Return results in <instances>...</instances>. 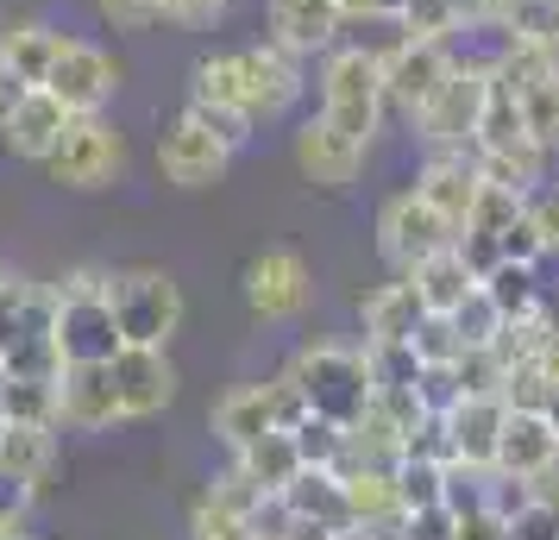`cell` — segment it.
Listing matches in <instances>:
<instances>
[{
	"label": "cell",
	"mask_w": 559,
	"mask_h": 540,
	"mask_svg": "<svg viewBox=\"0 0 559 540\" xmlns=\"http://www.w3.org/2000/svg\"><path fill=\"white\" fill-rule=\"evenodd\" d=\"M484 88H490V70L484 63H453V76L428 95V107L408 120V132L428 152H472V132H478V113H484Z\"/></svg>",
	"instance_id": "obj_8"
},
{
	"label": "cell",
	"mask_w": 559,
	"mask_h": 540,
	"mask_svg": "<svg viewBox=\"0 0 559 540\" xmlns=\"http://www.w3.org/2000/svg\"><path fill=\"white\" fill-rule=\"evenodd\" d=\"M264 38L289 57H321L340 45V0H271L264 7Z\"/></svg>",
	"instance_id": "obj_18"
},
{
	"label": "cell",
	"mask_w": 559,
	"mask_h": 540,
	"mask_svg": "<svg viewBox=\"0 0 559 540\" xmlns=\"http://www.w3.org/2000/svg\"><path fill=\"white\" fill-rule=\"evenodd\" d=\"M7 421H51L57 428V377H7Z\"/></svg>",
	"instance_id": "obj_33"
},
{
	"label": "cell",
	"mask_w": 559,
	"mask_h": 540,
	"mask_svg": "<svg viewBox=\"0 0 559 540\" xmlns=\"http://www.w3.org/2000/svg\"><path fill=\"white\" fill-rule=\"evenodd\" d=\"M403 26H408V38H453L459 13H453V0H403Z\"/></svg>",
	"instance_id": "obj_36"
},
{
	"label": "cell",
	"mask_w": 559,
	"mask_h": 540,
	"mask_svg": "<svg viewBox=\"0 0 559 540\" xmlns=\"http://www.w3.org/2000/svg\"><path fill=\"white\" fill-rule=\"evenodd\" d=\"M120 82H127V70L114 63L107 45L82 38V32H63V38H57V51H51V70H45L38 88L57 95L70 113H107L114 95H120Z\"/></svg>",
	"instance_id": "obj_6"
},
{
	"label": "cell",
	"mask_w": 559,
	"mask_h": 540,
	"mask_svg": "<svg viewBox=\"0 0 559 540\" xmlns=\"http://www.w3.org/2000/svg\"><path fill=\"white\" fill-rule=\"evenodd\" d=\"M346 13H403V0H340V20Z\"/></svg>",
	"instance_id": "obj_43"
},
{
	"label": "cell",
	"mask_w": 559,
	"mask_h": 540,
	"mask_svg": "<svg viewBox=\"0 0 559 540\" xmlns=\"http://www.w3.org/2000/svg\"><path fill=\"white\" fill-rule=\"evenodd\" d=\"M283 434L296 440L302 465H340V453H346V428L328 421V415H302V421H296V428H283Z\"/></svg>",
	"instance_id": "obj_32"
},
{
	"label": "cell",
	"mask_w": 559,
	"mask_h": 540,
	"mask_svg": "<svg viewBox=\"0 0 559 540\" xmlns=\"http://www.w3.org/2000/svg\"><path fill=\"white\" fill-rule=\"evenodd\" d=\"M554 453H559V421L547 409H509L503 415V434H497V471H509V478H534Z\"/></svg>",
	"instance_id": "obj_21"
},
{
	"label": "cell",
	"mask_w": 559,
	"mask_h": 540,
	"mask_svg": "<svg viewBox=\"0 0 559 540\" xmlns=\"http://www.w3.org/2000/svg\"><path fill=\"white\" fill-rule=\"evenodd\" d=\"M453 540H509V521L497 509H465V515H453Z\"/></svg>",
	"instance_id": "obj_41"
},
{
	"label": "cell",
	"mask_w": 559,
	"mask_h": 540,
	"mask_svg": "<svg viewBox=\"0 0 559 540\" xmlns=\"http://www.w3.org/2000/svg\"><path fill=\"white\" fill-rule=\"evenodd\" d=\"M233 465H239V478L258 484L264 496H283V484L302 471V453H296V440L283 434V428H271V434H258L252 446H239Z\"/></svg>",
	"instance_id": "obj_27"
},
{
	"label": "cell",
	"mask_w": 559,
	"mask_h": 540,
	"mask_svg": "<svg viewBox=\"0 0 559 540\" xmlns=\"http://www.w3.org/2000/svg\"><path fill=\"white\" fill-rule=\"evenodd\" d=\"M227 7H233V0H164V20L182 26V32H202V26H214Z\"/></svg>",
	"instance_id": "obj_40"
},
{
	"label": "cell",
	"mask_w": 559,
	"mask_h": 540,
	"mask_svg": "<svg viewBox=\"0 0 559 540\" xmlns=\"http://www.w3.org/2000/svg\"><path fill=\"white\" fill-rule=\"evenodd\" d=\"M396 535H403V540H453V509H447V503L403 509V515H396Z\"/></svg>",
	"instance_id": "obj_39"
},
{
	"label": "cell",
	"mask_w": 559,
	"mask_h": 540,
	"mask_svg": "<svg viewBox=\"0 0 559 540\" xmlns=\"http://www.w3.org/2000/svg\"><path fill=\"white\" fill-rule=\"evenodd\" d=\"M107 309H114L120 346H164L170 352L189 302L164 264H120V271H107Z\"/></svg>",
	"instance_id": "obj_2"
},
{
	"label": "cell",
	"mask_w": 559,
	"mask_h": 540,
	"mask_svg": "<svg viewBox=\"0 0 559 540\" xmlns=\"http://www.w3.org/2000/svg\"><path fill=\"white\" fill-rule=\"evenodd\" d=\"M0 421H7V371H0Z\"/></svg>",
	"instance_id": "obj_45"
},
{
	"label": "cell",
	"mask_w": 559,
	"mask_h": 540,
	"mask_svg": "<svg viewBox=\"0 0 559 540\" xmlns=\"http://www.w3.org/2000/svg\"><path fill=\"white\" fill-rule=\"evenodd\" d=\"M421 302H415V289L408 277H390V284L365 289L358 296V327H365V346H383V339H408L421 327Z\"/></svg>",
	"instance_id": "obj_25"
},
{
	"label": "cell",
	"mask_w": 559,
	"mask_h": 540,
	"mask_svg": "<svg viewBox=\"0 0 559 540\" xmlns=\"http://www.w3.org/2000/svg\"><path fill=\"white\" fill-rule=\"evenodd\" d=\"M107 364H114V389H120V415L127 421H152V415H164L177 403L182 377L164 346H120Z\"/></svg>",
	"instance_id": "obj_15"
},
{
	"label": "cell",
	"mask_w": 559,
	"mask_h": 540,
	"mask_svg": "<svg viewBox=\"0 0 559 540\" xmlns=\"http://www.w3.org/2000/svg\"><path fill=\"white\" fill-rule=\"evenodd\" d=\"M283 509L296 515V521L333 528V535H346V528H353V509H346V484H340V471H333V465H302V471L283 484Z\"/></svg>",
	"instance_id": "obj_23"
},
{
	"label": "cell",
	"mask_w": 559,
	"mask_h": 540,
	"mask_svg": "<svg viewBox=\"0 0 559 540\" xmlns=\"http://www.w3.org/2000/svg\"><path fill=\"white\" fill-rule=\"evenodd\" d=\"M308 302H314V271H308L302 252H289V245H264V252L246 264V309L252 321L264 327H289V321H302Z\"/></svg>",
	"instance_id": "obj_9"
},
{
	"label": "cell",
	"mask_w": 559,
	"mask_h": 540,
	"mask_svg": "<svg viewBox=\"0 0 559 540\" xmlns=\"http://www.w3.org/2000/svg\"><path fill=\"white\" fill-rule=\"evenodd\" d=\"M63 428L51 421H0V471H13L20 484L45 490L51 484L57 459H63Z\"/></svg>",
	"instance_id": "obj_22"
},
{
	"label": "cell",
	"mask_w": 559,
	"mask_h": 540,
	"mask_svg": "<svg viewBox=\"0 0 559 540\" xmlns=\"http://www.w3.org/2000/svg\"><path fill=\"white\" fill-rule=\"evenodd\" d=\"M120 415V389H114V364H63L57 371V428L70 434H114Z\"/></svg>",
	"instance_id": "obj_14"
},
{
	"label": "cell",
	"mask_w": 559,
	"mask_h": 540,
	"mask_svg": "<svg viewBox=\"0 0 559 540\" xmlns=\"http://www.w3.org/2000/svg\"><path fill=\"white\" fill-rule=\"evenodd\" d=\"M447 321H453L459 346H490V339H497V327H503V314H497V302H490L484 289H472V296H465Z\"/></svg>",
	"instance_id": "obj_34"
},
{
	"label": "cell",
	"mask_w": 559,
	"mask_h": 540,
	"mask_svg": "<svg viewBox=\"0 0 559 540\" xmlns=\"http://www.w3.org/2000/svg\"><path fill=\"white\" fill-rule=\"evenodd\" d=\"M233 70H239V95H246V113H252V127H277L289 120L308 95V76H302V57H289L283 45H239L233 51Z\"/></svg>",
	"instance_id": "obj_7"
},
{
	"label": "cell",
	"mask_w": 559,
	"mask_h": 540,
	"mask_svg": "<svg viewBox=\"0 0 559 540\" xmlns=\"http://www.w3.org/2000/svg\"><path fill=\"white\" fill-rule=\"evenodd\" d=\"M478 289L497 302L503 321H522V314H534V309H547V302H554L547 284H540V264H515V257H503L497 271H484Z\"/></svg>",
	"instance_id": "obj_28"
},
{
	"label": "cell",
	"mask_w": 559,
	"mask_h": 540,
	"mask_svg": "<svg viewBox=\"0 0 559 540\" xmlns=\"http://www.w3.org/2000/svg\"><path fill=\"white\" fill-rule=\"evenodd\" d=\"M32 503H38V490H32V484H20L13 471H0V535H7V540H26Z\"/></svg>",
	"instance_id": "obj_37"
},
{
	"label": "cell",
	"mask_w": 559,
	"mask_h": 540,
	"mask_svg": "<svg viewBox=\"0 0 559 540\" xmlns=\"http://www.w3.org/2000/svg\"><path fill=\"white\" fill-rule=\"evenodd\" d=\"M509 88H515V82H509ZM515 101H522V113H528L534 145H540L547 157H559V70L554 76H540V82H522Z\"/></svg>",
	"instance_id": "obj_29"
},
{
	"label": "cell",
	"mask_w": 559,
	"mask_h": 540,
	"mask_svg": "<svg viewBox=\"0 0 559 540\" xmlns=\"http://www.w3.org/2000/svg\"><path fill=\"white\" fill-rule=\"evenodd\" d=\"M453 63H459V57H453L447 38H403L396 51L383 57V107L408 127V120L428 107L433 88L453 76Z\"/></svg>",
	"instance_id": "obj_12"
},
{
	"label": "cell",
	"mask_w": 559,
	"mask_h": 540,
	"mask_svg": "<svg viewBox=\"0 0 559 540\" xmlns=\"http://www.w3.org/2000/svg\"><path fill=\"white\" fill-rule=\"evenodd\" d=\"M233 157H239V152H233L227 139H214L195 113H177L170 127L157 132V177L170 182V189H182V195L227 182Z\"/></svg>",
	"instance_id": "obj_10"
},
{
	"label": "cell",
	"mask_w": 559,
	"mask_h": 540,
	"mask_svg": "<svg viewBox=\"0 0 559 540\" xmlns=\"http://www.w3.org/2000/svg\"><path fill=\"white\" fill-rule=\"evenodd\" d=\"M408 346H415V359H421V364H453L459 352H465L447 314H421V327L408 334Z\"/></svg>",
	"instance_id": "obj_35"
},
{
	"label": "cell",
	"mask_w": 559,
	"mask_h": 540,
	"mask_svg": "<svg viewBox=\"0 0 559 540\" xmlns=\"http://www.w3.org/2000/svg\"><path fill=\"white\" fill-rule=\"evenodd\" d=\"M321 120L358 145H378L390 107H383V63L371 51H358V45L321 51Z\"/></svg>",
	"instance_id": "obj_3"
},
{
	"label": "cell",
	"mask_w": 559,
	"mask_h": 540,
	"mask_svg": "<svg viewBox=\"0 0 559 540\" xmlns=\"http://www.w3.org/2000/svg\"><path fill=\"white\" fill-rule=\"evenodd\" d=\"M440 484H447V459H421V453H403L396 459V503L403 509L440 503Z\"/></svg>",
	"instance_id": "obj_30"
},
{
	"label": "cell",
	"mask_w": 559,
	"mask_h": 540,
	"mask_svg": "<svg viewBox=\"0 0 559 540\" xmlns=\"http://www.w3.org/2000/svg\"><path fill=\"white\" fill-rule=\"evenodd\" d=\"M207 428H214V440H221L227 453L252 446L258 434H271V428H277V377H271V384H233L227 396L214 403Z\"/></svg>",
	"instance_id": "obj_20"
},
{
	"label": "cell",
	"mask_w": 559,
	"mask_h": 540,
	"mask_svg": "<svg viewBox=\"0 0 559 540\" xmlns=\"http://www.w3.org/2000/svg\"><path fill=\"white\" fill-rule=\"evenodd\" d=\"M509 7H515V0H490V20H503Z\"/></svg>",
	"instance_id": "obj_44"
},
{
	"label": "cell",
	"mask_w": 559,
	"mask_h": 540,
	"mask_svg": "<svg viewBox=\"0 0 559 540\" xmlns=\"http://www.w3.org/2000/svg\"><path fill=\"white\" fill-rule=\"evenodd\" d=\"M70 120H76V113L57 101V95H45V88H26V101L13 107V113H7V127H0V145L20 157V164H38V170H45V157L63 145Z\"/></svg>",
	"instance_id": "obj_19"
},
{
	"label": "cell",
	"mask_w": 559,
	"mask_h": 540,
	"mask_svg": "<svg viewBox=\"0 0 559 540\" xmlns=\"http://www.w3.org/2000/svg\"><path fill=\"white\" fill-rule=\"evenodd\" d=\"M127 132L114 127L107 113H76L70 132H63V145L45 157V177L57 189H76V195H102L114 182H127Z\"/></svg>",
	"instance_id": "obj_5"
},
{
	"label": "cell",
	"mask_w": 559,
	"mask_h": 540,
	"mask_svg": "<svg viewBox=\"0 0 559 540\" xmlns=\"http://www.w3.org/2000/svg\"><path fill=\"white\" fill-rule=\"evenodd\" d=\"M26 88H32V82H20V76H13V63L0 57V127H7V113H13V107L26 101Z\"/></svg>",
	"instance_id": "obj_42"
},
{
	"label": "cell",
	"mask_w": 559,
	"mask_h": 540,
	"mask_svg": "<svg viewBox=\"0 0 559 540\" xmlns=\"http://www.w3.org/2000/svg\"><path fill=\"white\" fill-rule=\"evenodd\" d=\"M440 245H453V227L415 189H396V195L378 202V257L396 277H403L408 264H421L428 252H440Z\"/></svg>",
	"instance_id": "obj_11"
},
{
	"label": "cell",
	"mask_w": 559,
	"mask_h": 540,
	"mask_svg": "<svg viewBox=\"0 0 559 540\" xmlns=\"http://www.w3.org/2000/svg\"><path fill=\"white\" fill-rule=\"evenodd\" d=\"M503 396H459L453 409L440 415L447 421V459L465 465V471H497V434H503Z\"/></svg>",
	"instance_id": "obj_17"
},
{
	"label": "cell",
	"mask_w": 559,
	"mask_h": 540,
	"mask_svg": "<svg viewBox=\"0 0 559 540\" xmlns=\"http://www.w3.org/2000/svg\"><path fill=\"white\" fill-rule=\"evenodd\" d=\"M189 540H258L252 535V515L227 509V503H214V496H195L189 503Z\"/></svg>",
	"instance_id": "obj_31"
},
{
	"label": "cell",
	"mask_w": 559,
	"mask_h": 540,
	"mask_svg": "<svg viewBox=\"0 0 559 540\" xmlns=\"http://www.w3.org/2000/svg\"><path fill=\"white\" fill-rule=\"evenodd\" d=\"M408 289H415V302L428 314H453L472 289H478V277H472V264L459 257V245H440V252H428L421 264H408L403 271Z\"/></svg>",
	"instance_id": "obj_24"
},
{
	"label": "cell",
	"mask_w": 559,
	"mask_h": 540,
	"mask_svg": "<svg viewBox=\"0 0 559 540\" xmlns=\"http://www.w3.org/2000/svg\"><path fill=\"white\" fill-rule=\"evenodd\" d=\"M57 38H63V32H57L51 20H38V13H7V20H0V57L13 63V76L32 82V88L51 70Z\"/></svg>",
	"instance_id": "obj_26"
},
{
	"label": "cell",
	"mask_w": 559,
	"mask_h": 540,
	"mask_svg": "<svg viewBox=\"0 0 559 540\" xmlns=\"http://www.w3.org/2000/svg\"><path fill=\"white\" fill-rule=\"evenodd\" d=\"M51 289V339L63 364H107L120 352V327L107 309V264H76Z\"/></svg>",
	"instance_id": "obj_1"
},
{
	"label": "cell",
	"mask_w": 559,
	"mask_h": 540,
	"mask_svg": "<svg viewBox=\"0 0 559 540\" xmlns=\"http://www.w3.org/2000/svg\"><path fill=\"white\" fill-rule=\"evenodd\" d=\"M95 13H102V26H114V32L164 26V0H95Z\"/></svg>",
	"instance_id": "obj_38"
},
{
	"label": "cell",
	"mask_w": 559,
	"mask_h": 540,
	"mask_svg": "<svg viewBox=\"0 0 559 540\" xmlns=\"http://www.w3.org/2000/svg\"><path fill=\"white\" fill-rule=\"evenodd\" d=\"M421 202L453 227V239H459V227L472 220V202H478V189H484V177H478V157L472 152H428V164L415 170V182H408Z\"/></svg>",
	"instance_id": "obj_16"
},
{
	"label": "cell",
	"mask_w": 559,
	"mask_h": 540,
	"mask_svg": "<svg viewBox=\"0 0 559 540\" xmlns=\"http://www.w3.org/2000/svg\"><path fill=\"white\" fill-rule=\"evenodd\" d=\"M289 157H296V170H302L308 189H328V195H346L358 177H365V164H371V145H358L346 132H333L321 113L296 127L289 139Z\"/></svg>",
	"instance_id": "obj_13"
},
{
	"label": "cell",
	"mask_w": 559,
	"mask_h": 540,
	"mask_svg": "<svg viewBox=\"0 0 559 540\" xmlns=\"http://www.w3.org/2000/svg\"><path fill=\"white\" fill-rule=\"evenodd\" d=\"M283 377L302 389L308 415H328V421H358V409L371 403V371H365V346L346 339H314L296 359L283 364Z\"/></svg>",
	"instance_id": "obj_4"
}]
</instances>
